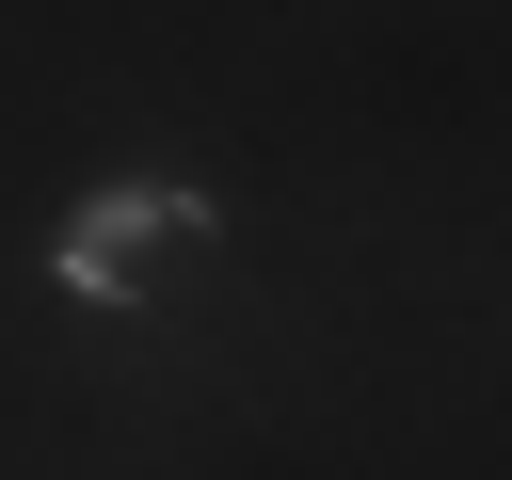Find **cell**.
Returning a JSON list of instances; mask_svg holds the SVG:
<instances>
[{"mask_svg":"<svg viewBox=\"0 0 512 480\" xmlns=\"http://www.w3.org/2000/svg\"><path fill=\"white\" fill-rule=\"evenodd\" d=\"M208 256H224L208 192H176V176H112V192H80V208H64L48 288H80V304H176Z\"/></svg>","mask_w":512,"mask_h":480,"instance_id":"obj_1","label":"cell"}]
</instances>
